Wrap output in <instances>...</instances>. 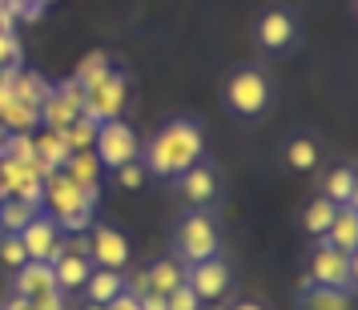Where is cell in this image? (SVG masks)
I'll list each match as a JSON object with an SVG mask.
<instances>
[{
    "mask_svg": "<svg viewBox=\"0 0 358 310\" xmlns=\"http://www.w3.org/2000/svg\"><path fill=\"white\" fill-rule=\"evenodd\" d=\"M201 153H206V133L197 129V121L173 117V121H165L162 129L153 133V141L145 146L141 169L153 174V178H178L189 165L201 162Z\"/></svg>",
    "mask_w": 358,
    "mask_h": 310,
    "instance_id": "1",
    "label": "cell"
},
{
    "mask_svg": "<svg viewBox=\"0 0 358 310\" xmlns=\"http://www.w3.org/2000/svg\"><path fill=\"white\" fill-rule=\"evenodd\" d=\"M125 101H129V81H125L117 69H109L101 81H93L89 89H85L81 117L97 121V125H105V121H117V117H121V109H125Z\"/></svg>",
    "mask_w": 358,
    "mask_h": 310,
    "instance_id": "2",
    "label": "cell"
},
{
    "mask_svg": "<svg viewBox=\"0 0 358 310\" xmlns=\"http://www.w3.org/2000/svg\"><path fill=\"white\" fill-rule=\"evenodd\" d=\"M217 246H222V238H217V226H213V218L206 210H194L178 226V254L189 266H197L206 258H217Z\"/></svg>",
    "mask_w": 358,
    "mask_h": 310,
    "instance_id": "3",
    "label": "cell"
},
{
    "mask_svg": "<svg viewBox=\"0 0 358 310\" xmlns=\"http://www.w3.org/2000/svg\"><path fill=\"white\" fill-rule=\"evenodd\" d=\"M226 105L229 113L238 117H258L270 105V81L262 77L258 69H238L226 81Z\"/></svg>",
    "mask_w": 358,
    "mask_h": 310,
    "instance_id": "4",
    "label": "cell"
},
{
    "mask_svg": "<svg viewBox=\"0 0 358 310\" xmlns=\"http://www.w3.org/2000/svg\"><path fill=\"white\" fill-rule=\"evenodd\" d=\"M310 282L314 286L350 290V282H355V254H346L338 246H330L326 238H318L314 254H310Z\"/></svg>",
    "mask_w": 358,
    "mask_h": 310,
    "instance_id": "5",
    "label": "cell"
},
{
    "mask_svg": "<svg viewBox=\"0 0 358 310\" xmlns=\"http://www.w3.org/2000/svg\"><path fill=\"white\" fill-rule=\"evenodd\" d=\"M93 153H97L101 165H109V169H121L125 162H137V153H141V141H137V133L117 117V121H105L97 125V141H93Z\"/></svg>",
    "mask_w": 358,
    "mask_h": 310,
    "instance_id": "6",
    "label": "cell"
},
{
    "mask_svg": "<svg viewBox=\"0 0 358 310\" xmlns=\"http://www.w3.org/2000/svg\"><path fill=\"white\" fill-rule=\"evenodd\" d=\"M41 190H45V174L33 169V165H20L13 157H0V194L17 197V202H29L41 210Z\"/></svg>",
    "mask_w": 358,
    "mask_h": 310,
    "instance_id": "7",
    "label": "cell"
},
{
    "mask_svg": "<svg viewBox=\"0 0 358 310\" xmlns=\"http://www.w3.org/2000/svg\"><path fill=\"white\" fill-rule=\"evenodd\" d=\"M85 254H89V262L101 266V270H125L133 250H129V238L117 226H93V238L85 246Z\"/></svg>",
    "mask_w": 358,
    "mask_h": 310,
    "instance_id": "8",
    "label": "cell"
},
{
    "mask_svg": "<svg viewBox=\"0 0 358 310\" xmlns=\"http://www.w3.org/2000/svg\"><path fill=\"white\" fill-rule=\"evenodd\" d=\"M17 238H20V246H24L29 262H52L61 250H65V242H61V230H57V222H52L49 213H36V218L20 230Z\"/></svg>",
    "mask_w": 358,
    "mask_h": 310,
    "instance_id": "9",
    "label": "cell"
},
{
    "mask_svg": "<svg viewBox=\"0 0 358 310\" xmlns=\"http://www.w3.org/2000/svg\"><path fill=\"white\" fill-rule=\"evenodd\" d=\"M185 286L197 294V302H222L229 294V266L222 258H206L189 266V274H185Z\"/></svg>",
    "mask_w": 358,
    "mask_h": 310,
    "instance_id": "10",
    "label": "cell"
},
{
    "mask_svg": "<svg viewBox=\"0 0 358 310\" xmlns=\"http://www.w3.org/2000/svg\"><path fill=\"white\" fill-rule=\"evenodd\" d=\"M178 190H181V202L185 206H194V210H210L213 202H217V174H213L206 162L189 165L185 174H178Z\"/></svg>",
    "mask_w": 358,
    "mask_h": 310,
    "instance_id": "11",
    "label": "cell"
},
{
    "mask_svg": "<svg viewBox=\"0 0 358 310\" xmlns=\"http://www.w3.org/2000/svg\"><path fill=\"white\" fill-rule=\"evenodd\" d=\"M81 206H85V185L69 181L61 169L45 178V190H41V210L49 213V218H61V213L81 210ZM85 210H89V206H85Z\"/></svg>",
    "mask_w": 358,
    "mask_h": 310,
    "instance_id": "12",
    "label": "cell"
},
{
    "mask_svg": "<svg viewBox=\"0 0 358 310\" xmlns=\"http://www.w3.org/2000/svg\"><path fill=\"white\" fill-rule=\"evenodd\" d=\"M49 266H52V278H57V290H77V286H85V278L93 274L89 254L85 250H73V246H65Z\"/></svg>",
    "mask_w": 358,
    "mask_h": 310,
    "instance_id": "13",
    "label": "cell"
},
{
    "mask_svg": "<svg viewBox=\"0 0 358 310\" xmlns=\"http://www.w3.org/2000/svg\"><path fill=\"white\" fill-rule=\"evenodd\" d=\"M294 41V17L286 8H266L258 17V45L266 52H282Z\"/></svg>",
    "mask_w": 358,
    "mask_h": 310,
    "instance_id": "14",
    "label": "cell"
},
{
    "mask_svg": "<svg viewBox=\"0 0 358 310\" xmlns=\"http://www.w3.org/2000/svg\"><path fill=\"white\" fill-rule=\"evenodd\" d=\"M322 197L326 202H334L338 210H346V206H355L358 197V178L350 165H338V169H330L322 178Z\"/></svg>",
    "mask_w": 358,
    "mask_h": 310,
    "instance_id": "15",
    "label": "cell"
},
{
    "mask_svg": "<svg viewBox=\"0 0 358 310\" xmlns=\"http://www.w3.org/2000/svg\"><path fill=\"white\" fill-rule=\"evenodd\" d=\"M302 310H355L350 302V290H338V286H314V282H302Z\"/></svg>",
    "mask_w": 358,
    "mask_h": 310,
    "instance_id": "16",
    "label": "cell"
},
{
    "mask_svg": "<svg viewBox=\"0 0 358 310\" xmlns=\"http://www.w3.org/2000/svg\"><path fill=\"white\" fill-rule=\"evenodd\" d=\"M45 290H57V278H52L49 262H24L17 270V294L20 298H36Z\"/></svg>",
    "mask_w": 358,
    "mask_h": 310,
    "instance_id": "17",
    "label": "cell"
},
{
    "mask_svg": "<svg viewBox=\"0 0 358 310\" xmlns=\"http://www.w3.org/2000/svg\"><path fill=\"white\" fill-rule=\"evenodd\" d=\"M125 290V274L121 270H93V274L85 278V298L89 302H97V307H105V302H113L117 294Z\"/></svg>",
    "mask_w": 358,
    "mask_h": 310,
    "instance_id": "18",
    "label": "cell"
},
{
    "mask_svg": "<svg viewBox=\"0 0 358 310\" xmlns=\"http://www.w3.org/2000/svg\"><path fill=\"white\" fill-rule=\"evenodd\" d=\"M77 117H81V109H77V105H73V101H69L65 93L57 89V85H52L49 101L41 105V121H45V129H57V133H61L65 125H73Z\"/></svg>",
    "mask_w": 358,
    "mask_h": 310,
    "instance_id": "19",
    "label": "cell"
},
{
    "mask_svg": "<svg viewBox=\"0 0 358 310\" xmlns=\"http://www.w3.org/2000/svg\"><path fill=\"white\" fill-rule=\"evenodd\" d=\"M33 146H36V157H41V165H45L49 174L65 169V162H69V146L61 141V133H57V129L33 133Z\"/></svg>",
    "mask_w": 358,
    "mask_h": 310,
    "instance_id": "20",
    "label": "cell"
},
{
    "mask_svg": "<svg viewBox=\"0 0 358 310\" xmlns=\"http://www.w3.org/2000/svg\"><path fill=\"white\" fill-rule=\"evenodd\" d=\"M69 181H77V185H101V162L93 149H77V153H69L65 169H61Z\"/></svg>",
    "mask_w": 358,
    "mask_h": 310,
    "instance_id": "21",
    "label": "cell"
},
{
    "mask_svg": "<svg viewBox=\"0 0 358 310\" xmlns=\"http://www.w3.org/2000/svg\"><path fill=\"white\" fill-rule=\"evenodd\" d=\"M330 246H338V250H346V254H355L358 246V218H355V206H346V210L334 213V222H330V230L322 234Z\"/></svg>",
    "mask_w": 358,
    "mask_h": 310,
    "instance_id": "22",
    "label": "cell"
},
{
    "mask_svg": "<svg viewBox=\"0 0 358 310\" xmlns=\"http://www.w3.org/2000/svg\"><path fill=\"white\" fill-rule=\"evenodd\" d=\"M52 85L41 77V73H24V69H17V77H13V97L24 101V105H33V109H41L45 101H49Z\"/></svg>",
    "mask_w": 358,
    "mask_h": 310,
    "instance_id": "23",
    "label": "cell"
},
{
    "mask_svg": "<svg viewBox=\"0 0 358 310\" xmlns=\"http://www.w3.org/2000/svg\"><path fill=\"white\" fill-rule=\"evenodd\" d=\"M0 125L8 133H33L36 125H41V109H33V105H24V101L8 97V105L0 109Z\"/></svg>",
    "mask_w": 358,
    "mask_h": 310,
    "instance_id": "24",
    "label": "cell"
},
{
    "mask_svg": "<svg viewBox=\"0 0 358 310\" xmlns=\"http://www.w3.org/2000/svg\"><path fill=\"white\" fill-rule=\"evenodd\" d=\"M318 162H322V153H318V141L314 137H290V146H286V165L290 169H298V174H310V169H318Z\"/></svg>",
    "mask_w": 358,
    "mask_h": 310,
    "instance_id": "25",
    "label": "cell"
},
{
    "mask_svg": "<svg viewBox=\"0 0 358 310\" xmlns=\"http://www.w3.org/2000/svg\"><path fill=\"white\" fill-rule=\"evenodd\" d=\"M36 206H29V202H17V197H4L0 202V234H20V230L29 226L36 218Z\"/></svg>",
    "mask_w": 358,
    "mask_h": 310,
    "instance_id": "26",
    "label": "cell"
},
{
    "mask_svg": "<svg viewBox=\"0 0 358 310\" xmlns=\"http://www.w3.org/2000/svg\"><path fill=\"white\" fill-rule=\"evenodd\" d=\"M145 278H149V294H169L173 286L185 282V274H181L178 262H153V266L145 270Z\"/></svg>",
    "mask_w": 358,
    "mask_h": 310,
    "instance_id": "27",
    "label": "cell"
},
{
    "mask_svg": "<svg viewBox=\"0 0 358 310\" xmlns=\"http://www.w3.org/2000/svg\"><path fill=\"white\" fill-rule=\"evenodd\" d=\"M334 213H338V206H334V202H326V197H314V202L306 206V218H302L306 234L322 238L326 230H330V222H334Z\"/></svg>",
    "mask_w": 358,
    "mask_h": 310,
    "instance_id": "28",
    "label": "cell"
},
{
    "mask_svg": "<svg viewBox=\"0 0 358 310\" xmlns=\"http://www.w3.org/2000/svg\"><path fill=\"white\" fill-rule=\"evenodd\" d=\"M61 141L69 146V153H77V149H93V141H97V121L77 117L73 125H65V129H61Z\"/></svg>",
    "mask_w": 358,
    "mask_h": 310,
    "instance_id": "29",
    "label": "cell"
},
{
    "mask_svg": "<svg viewBox=\"0 0 358 310\" xmlns=\"http://www.w3.org/2000/svg\"><path fill=\"white\" fill-rule=\"evenodd\" d=\"M109 73V52H101V49H93L89 57H85L81 65H77V73H73V81L81 85V89H89L93 81H101Z\"/></svg>",
    "mask_w": 358,
    "mask_h": 310,
    "instance_id": "30",
    "label": "cell"
},
{
    "mask_svg": "<svg viewBox=\"0 0 358 310\" xmlns=\"http://www.w3.org/2000/svg\"><path fill=\"white\" fill-rule=\"evenodd\" d=\"M24 262H29V254H24L20 238H17V234H4V238H0V266H8V270L17 274Z\"/></svg>",
    "mask_w": 358,
    "mask_h": 310,
    "instance_id": "31",
    "label": "cell"
},
{
    "mask_svg": "<svg viewBox=\"0 0 358 310\" xmlns=\"http://www.w3.org/2000/svg\"><path fill=\"white\" fill-rule=\"evenodd\" d=\"M57 222V230H69V234H85V230L93 226V210H69V213H61V218H52Z\"/></svg>",
    "mask_w": 358,
    "mask_h": 310,
    "instance_id": "32",
    "label": "cell"
},
{
    "mask_svg": "<svg viewBox=\"0 0 358 310\" xmlns=\"http://www.w3.org/2000/svg\"><path fill=\"white\" fill-rule=\"evenodd\" d=\"M165 310H201V302H197V294L181 282V286H173V290L165 294Z\"/></svg>",
    "mask_w": 358,
    "mask_h": 310,
    "instance_id": "33",
    "label": "cell"
},
{
    "mask_svg": "<svg viewBox=\"0 0 358 310\" xmlns=\"http://www.w3.org/2000/svg\"><path fill=\"white\" fill-rule=\"evenodd\" d=\"M17 61H20L17 33H0V69H4V65H17Z\"/></svg>",
    "mask_w": 358,
    "mask_h": 310,
    "instance_id": "34",
    "label": "cell"
},
{
    "mask_svg": "<svg viewBox=\"0 0 358 310\" xmlns=\"http://www.w3.org/2000/svg\"><path fill=\"white\" fill-rule=\"evenodd\" d=\"M141 178H145V169H141V157H137V162H125L121 169H117V181H121L125 190H137V185H141Z\"/></svg>",
    "mask_w": 358,
    "mask_h": 310,
    "instance_id": "35",
    "label": "cell"
},
{
    "mask_svg": "<svg viewBox=\"0 0 358 310\" xmlns=\"http://www.w3.org/2000/svg\"><path fill=\"white\" fill-rule=\"evenodd\" d=\"M33 310H65V290H45L33 298Z\"/></svg>",
    "mask_w": 358,
    "mask_h": 310,
    "instance_id": "36",
    "label": "cell"
},
{
    "mask_svg": "<svg viewBox=\"0 0 358 310\" xmlns=\"http://www.w3.org/2000/svg\"><path fill=\"white\" fill-rule=\"evenodd\" d=\"M105 310H141V302H137V298H133L129 290H121L113 298V302H105Z\"/></svg>",
    "mask_w": 358,
    "mask_h": 310,
    "instance_id": "37",
    "label": "cell"
},
{
    "mask_svg": "<svg viewBox=\"0 0 358 310\" xmlns=\"http://www.w3.org/2000/svg\"><path fill=\"white\" fill-rule=\"evenodd\" d=\"M125 290H129L133 298H141V294H149V278H145V270H141V274H133L129 282H125Z\"/></svg>",
    "mask_w": 358,
    "mask_h": 310,
    "instance_id": "38",
    "label": "cell"
},
{
    "mask_svg": "<svg viewBox=\"0 0 358 310\" xmlns=\"http://www.w3.org/2000/svg\"><path fill=\"white\" fill-rule=\"evenodd\" d=\"M141 310H165V294H141Z\"/></svg>",
    "mask_w": 358,
    "mask_h": 310,
    "instance_id": "39",
    "label": "cell"
},
{
    "mask_svg": "<svg viewBox=\"0 0 358 310\" xmlns=\"http://www.w3.org/2000/svg\"><path fill=\"white\" fill-rule=\"evenodd\" d=\"M0 310H33V298H20V294H13V298H8Z\"/></svg>",
    "mask_w": 358,
    "mask_h": 310,
    "instance_id": "40",
    "label": "cell"
},
{
    "mask_svg": "<svg viewBox=\"0 0 358 310\" xmlns=\"http://www.w3.org/2000/svg\"><path fill=\"white\" fill-rule=\"evenodd\" d=\"M13 24H17V17H13L4 4H0V33H13Z\"/></svg>",
    "mask_w": 358,
    "mask_h": 310,
    "instance_id": "41",
    "label": "cell"
},
{
    "mask_svg": "<svg viewBox=\"0 0 358 310\" xmlns=\"http://www.w3.org/2000/svg\"><path fill=\"white\" fill-rule=\"evenodd\" d=\"M229 310H266V307H262V302H234Z\"/></svg>",
    "mask_w": 358,
    "mask_h": 310,
    "instance_id": "42",
    "label": "cell"
},
{
    "mask_svg": "<svg viewBox=\"0 0 358 310\" xmlns=\"http://www.w3.org/2000/svg\"><path fill=\"white\" fill-rule=\"evenodd\" d=\"M4 137H8V129H4V125H0V146H4Z\"/></svg>",
    "mask_w": 358,
    "mask_h": 310,
    "instance_id": "43",
    "label": "cell"
},
{
    "mask_svg": "<svg viewBox=\"0 0 358 310\" xmlns=\"http://www.w3.org/2000/svg\"><path fill=\"white\" fill-rule=\"evenodd\" d=\"M85 310H105V307H97V302H89V307H85Z\"/></svg>",
    "mask_w": 358,
    "mask_h": 310,
    "instance_id": "44",
    "label": "cell"
},
{
    "mask_svg": "<svg viewBox=\"0 0 358 310\" xmlns=\"http://www.w3.org/2000/svg\"><path fill=\"white\" fill-rule=\"evenodd\" d=\"M0 202H4V194H0Z\"/></svg>",
    "mask_w": 358,
    "mask_h": 310,
    "instance_id": "45",
    "label": "cell"
},
{
    "mask_svg": "<svg viewBox=\"0 0 358 310\" xmlns=\"http://www.w3.org/2000/svg\"><path fill=\"white\" fill-rule=\"evenodd\" d=\"M0 4H4V0H0Z\"/></svg>",
    "mask_w": 358,
    "mask_h": 310,
    "instance_id": "46",
    "label": "cell"
}]
</instances>
